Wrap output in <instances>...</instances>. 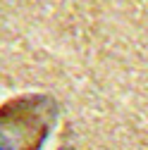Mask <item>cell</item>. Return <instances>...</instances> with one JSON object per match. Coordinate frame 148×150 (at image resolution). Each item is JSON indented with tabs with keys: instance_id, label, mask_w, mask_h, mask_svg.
<instances>
[{
	"instance_id": "obj_1",
	"label": "cell",
	"mask_w": 148,
	"mask_h": 150,
	"mask_svg": "<svg viewBox=\"0 0 148 150\" xmlns=\"http://www.w3.org/2000/svg\"><path fill=\"white\" fill-rule=\"evenodd\" d=\"M55 122L50 98H19L0 110V150H38Z\"/></svg>"
}]
</instances>
